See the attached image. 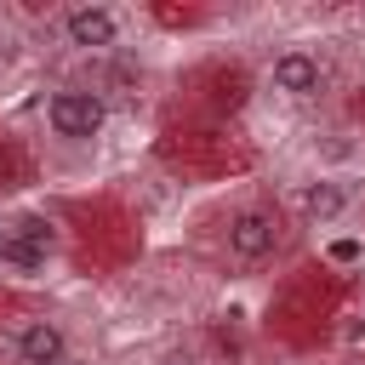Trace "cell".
Listing matches in <instances>:
<instances>
[{
	"label": "cell",
	"instance_id": "obj_1",
	"mask_svg": "<svg viewBox=\"0 0 365 365\" xmlns=\"http://www.w3.org/2000/svg\"><path fill=\"white\" fill-rule=\"evenodd\" d=\"M40 120H46L51 143H63V148H97L108 137V125H114V103L97 86H57L46 97Z\"/></svg>",
	"mask_w": 365,
	"mask_h": 365
},
{
	"label": "cell",
	"instance_id": "obj_2",
	"mask_svg": "<svg viewBox=\"0 0 365 365\" xmlns=\"http://www.w3.org/2000/svg\"><path fill=\"white\" fill-rule=\"evenodd\" d=\"M57 251H63V234H57L51 217L17 211V217L0 222V268H6V274H17V279H46L51 262H57Z\"/></svg>",
	"mask_w": 365,
	"mask_h": 365
},
{
	"label": "cell",
	"instance_id": "obj_3",
	"mask_svg": "<svg viewBox=\"0 0 365 365\" xmlns=\"http://www.w3.org/2000/svg\"><path fill=\"white\" fill-rule=\"evenodd\" d=\"M125 34H131V17L120 6H108V0H68L57 11V40L74 46V51L103 57V51H120Z\"/></svg>",
	"mask_w": 365,
	"mask_h": 365
},
{
	"label": "cell",
	"instance_id": "obj_4",
	"mask_svg": "<svg viewBox=\"0 0 365 365\" xmlns=\"http://www.w3.org/2000/svg\"><path fill=\"white\" fill-rule=\"evenodd\" d=\"M222 245H228V257L240 262V268H257V262H268V257H279V245H285V217L274 211V205H240L234 217H228V228H222Z\"/></svg>",
	"mask_w": 365,
	"mask_h": 365
},
{
	"label": "cell",
	"instance_id": "obj_5",
	"mask_svg": "<svg viewBox=\"0 0 365 365\" xmlns=\"http://www.w3.org/2000/svg\"><path fill=\"white\" fill-rule=\"evenodd\" d=\"M268 91L274 97H285V103H314L325 86H331V63L314 51V46H285V51H274V63H268Z\"/></svg>",
	"mask_w": 365,
	"mask_h": 365
},
{
	"label": "cell",
	"instance_id": "obj_6",
	"mask_svg": "<svg viewBox=\"0 0 365 365\" xmlns=\"http://www.w3.org/2000/svg\"><path fill=\"white\" fill-rule=\"evenodd\" d=\"M6 348H11L17 365H68V359H74V336H68V325L51 319V314L17 319L11 336H6Z\"/></svg>",
	"mask_w": 365,
	"mask_h": 365
},
{
	"label": "cell",
	"instance_id": "obj_7",
	"mask_svg": "<svg viewBox=\"0 0 365 365\" xmlns=\"http://www.w3.org/2000/svg\"><path fill=\"white\" fill-rule=\"evenodd\" d=\"M354 200H359L354 177H308L291 205H297L302 228H331V222H342V217L354 211Z\"/></svg>",
	"mask_w": 365,
	"mask_h": 365
},
{
	"label": "cell",
	"instance_id": "obj_8",
	"mask_svg": "<svg viewBox=\"0 0 365 365\" xmlns=\"http://www.w3.org/2000/svg\"><path fill=\"white\" fill-rule=\"evenodd\" d=\"M11 46H17V34H11V23H6V17H0V57H6V51H11Z\"/></svg>",
	"mask_w": 365,
	"mask_h": 365
}]
</instances>
